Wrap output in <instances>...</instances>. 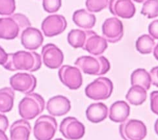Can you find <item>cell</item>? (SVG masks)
I'll list each match as a JSON object with an SVG mask.
<instances>
[{"label":"cell","mask_w":158,"mask_h":140,"mask_svg":"<svg viewBox=\"0 0 158 140\" xmlns=\"http://www.w3.org/2000/svg\"><path fill=\"white\" fill-rule=\"evenodd\" d=\"M41 66V56L39 53L20 50L9 53L8 59L3 67L9 71L26 70L32 72L39 70Z\"/></svg>","instance_id":"1"},{"label":"cell","mask_w":158,"mask_h":140,"mask_svg":"<svg viewBox=\"0 0 158 140\" xmlns=\"http://www.w3.org/2000/svg\"><path fill=\"white\" fill-rule=\"evenodd\" d=\"M31 26V23L29 18L21 13L0 18V39H15L21 35L24 29Z\"/></svg>","instance_id":"2"},{"label":"cell","mask_w":158,"mask_h":140,"mask_svg":"<svg viewBox=\"0 0 158 140\" xmlns=\"http://www.w3.org/2000/svg\"><path fill=\"white\" fill-rule=\"evenodd\" d=\"M74 64L85 74L94 76L104 75L111 68L108 59L102 56H83L78 57Z\"/></svg>","instance_id":"3"},{"label":"cell","mask_w":158,"mask_h":140,"mask_svg":"<svg viewBox=\"0 0 158 140\" xmlns=\"http://www.w3.org/2000/svg\"><path fill=\"white\" fill-rule=\"evenodd\" d=\"M45 100L37 93L27 94L18 104V112L26 120H31L41 114L44 110Z\"/></svg>","instance_id":"4"},{"label":"cell","mask_w":158,"mask_h":140,"mask_svg":"<svg viewBox=\"0 0 158 140\" xmlns=\"http://www.w3.org/2000/svg\"><path fill=\"white\" fill-rule=\"evenodd\" d=\"M113 84L107 78L100 77L89 83L85 89V93L89 99L94 100H103L111 96Z\"/></svg>","instance_id":"5"},{"label":"cell","mask_w":158,"mask_h":140,"mask_svg":"<svg viewBox=\"0 0 158 140\" xmlns=\"http://www.w3.org/2000/svg\"><path fill=\"white\" fill-rule=\"evenodd\" d=\"M57 129L56 118L50 115H41L35 123L33 134L36 140H52Z\"/></svg>","instance_id":"6"},{"label":"cell","mask_w":158,"mask_h":140,"mask_svg":"<svg viewBox=\"0 0 158 140\" xmlns=\"http://www.w3.org/2000/svg\"><path fill=\"white\" fill-rule=\"evenodd\" d=\"M119 132L124 140H143L147 135V129L141 121L129 119L119 126Z\"/></svg>","instance_id":"7"},{"label":"cell","mask_w":158,"mask_h":140,"mask_svg":"<svg viewBox=\"0 0 158 140\" xmlns=\"http://www.w3.org/2000/svg\"><path fill=\"white\" fill-rule=\"evenodd\" d=\"M58 75L60 82L71 90L78 89L82 86L81 72L76 66L63 65L59 69Z\"/></svg>","instance_id":"8"},{"label":"cell","mask_w":158,"mask_h":140,"mask_svg":"<svg viewBox=\"0 0 158 140\" xmlns=\"http://www.w3.org/2000/svg\"><path fill=\"white\" fill-rule=\"evenodd\" d=\"M59 131L67 139L77 140L82 138L85 133V127L74 117L64 118L60 124Z\"/></svg>","instance_id":"9"},{"label":"cell","mask_w":158,"mask_h":140,"mask_svg":"<svg viewBox=\"0 0 158 140\" xmlns=\"http://www.w3.org/2000/svg\"><path fill=\"white\" fill-rule=\"evenodd\" d=\"M104 38L111 43H116L123 39L124 26L122 21L116 17L109 18L102 25Z\"/></svg>","instance_id":"10"},{"label":"cell","mask_w":158,"mask_h":140,"mask_svg":"<svg viewBox=\"0 0 158 140\" xmlns=\"http://www.w3.org/2000/svg\"><path fill=\"white\" fill-rule=\"evenodd\" d=\"M10 85L15 91L24 94L33 93L36 87V78L28 73L18 72L10 78Z\"/></svg>","instance_id":"11"},{"label":"cell","mask_w":158,"mask_h":140,"mask_svg":"<svg viewBox=\"0 0 158 140\" xmlns=\"http://www.w3.org/2000/svg\"><path fill=\"white\" fill-rule=\"evenodd\" d=\"M67 27V22L64 16L59 15H52L47 16L43 20L41 29L44 35L52 37L61 34Z\"/></svg>","instance_id":"12"},{"label":"cell","mask_w":158,"mask_h":140,"mask_svg":"<svg viewBox=\"0 0 158 140\" xmlns=\"http://www.w3.org/2000/svg\"><path fill=\"white\" fill-rule=\"evenodd\" d=\"M42 62L48 68L59 69L64 61V54L59 48L53 44H47L42 47L41 51Z\"/></svg>","instance_id":"13"},{"label":"cell","mask_w":158,"mask_h":140,"mask_svg":"<svg viewBox=\"0 0 158 140\" xmlns=\"http://www.w3.org/2000/svg\"><path fill=\"white\" fill-rule=\"evenodd\" d=\"M108 47L107 41L93 31H87V39L83 50L95 56H99Z\"/></svg>","instance_id":"14"},{"label":"cell","mask_w":158,"mask_h":140,"mask_svg":"<svg viewBox=\"0 0 158 140\" xmlns=\"http://www.w3.org/2000/svg\"><path fill=\"white\" fill-rule=\"evenodd\" d=\"M21 44L28 50H36L40 48L44 42V36L39 29L28 27L20 35Z\"/></svg>","instance_id":"15"},{"label":"cell","mask_w":158,"mask_h":140,"mask_svg":"<svg viewBox=\"0 0 158 140\" xmlns=\"http://www.w3.org/2000/svg\"><path fill=\"white\" fill-rule=\"evenodd\" d=\"M109 9L114 16L130 19L135 15L136 9L131 0H111Z\"/></svg>","instance_id":"16"},{"label":"cell","mask_w":158,"mask_h":140,"mask_svg":"<svg viewBox=\"0 0 158 140\" xmlns=\"http://www.w3.org/2000/svg\"><path fill=\"white\" fill-rule=\"evenodd\" d=\"M71 109L70 100L63 95L52 97L46 104L48 112L54 117H60L67 114Z\"/></svg>","instance_id":"17"},{"label":"cell","mask_w":158,"mask_h":140,"mask_svg":"<svg viewBox=\"0 0 158 140\" xmlns=\"http://www.w3.org/2000/svg\"><path fill=\"white\" fill-rule=\"evenodd\" d=\"M31 131V125L27 120L16 121L10 128V140H29Z\"/></svg>","instance_id":"18"},{"label":"cell","mask_w":158,"mask_h":140,"mask_svg":"<svg viewBox=\"0 0 158 140\" xmlns=\"http://www.w3.org/2000/svg\"><path fill=\"white\" fill-rule=\"evenodd\" d=\"M130 113V107L127 102L118 100L114 102L109 109V117L114 123H123L127 120Z\"/></svg>","instance_id":"19"},{"label":"cell","mask_w":158,"mask_h":140,"mask_svg":"<svg viewBox=\"0 0 158 140\" xmlns=\"http://www.w3.org/2000/svg\"><path fill=\"white\" fill-rule=\"evenodd\" d=\"M72 20L77 27L89 30L94 27L96 18L94 15L89 13V11L82 9L74 12L72 16Z\"/></svg>","instance_id":"20"},{"label":"cell","mask_w":158,"mask_h":140,"mask_svg":"<svg viewBox=\"0 0 158 140\" xmlns=\"http://www.w3.org/2000/svg\"><path fill=\"white\" fill-rule=\"evenodd\" d=\"M108 115V108L102 102L93 103L89 106L86 110L87 119L93 123H98L104 121Z\"/></svg>","instance_id":"21"},{"label":"cell","mask_w":158,"mask_h":140,"mask_svg":"<svg viewBox=\"0 0 158 140\" xmlns=\"http://www.w3.org/2000/svg\"><path fill=\"white\" fill-rule=\"evenodd\" d=\"M15 90L10 87L0 89V112L7 113L12 110L14 106Z\"/></svg>","instance_id":"22"},{"label":"cell","mask_w":158,"mask_h":140,"mask_svg":"<svg viewBox=\"0 0 158 140\" xmlns=\"http://www.w3.org/2000/svg\"><path fill=\"white\" fill-rule=\"evenodd\" d=\"M131 86H139L147 91L152 84L150 74L144 69H137L131 75Z\"/></svg>","instance_id":"23"},{"label":"cell","mask_w":158,"mask_h":140,"mask_svg":"<svg viewBox=\"0 0 158 140\" xmlns=\"http://www.w3.org/2000/svg\"><path fill=\"white\" fill-rule=\"evenodd\" d=\"M147 98V90L139 86H133L126 95V99L131 104L139 106L143 104Z\"/></svg>","instance_id":"24"},{"label":"cell","mask_w":158,"mask_h":140,"mask_svg":"<svg viewBox=\"0 0 158 140\" xmlns=\"http://www.w3.org/2000/svg\"><path fill=\"white\" fill-rule=\"evenodd\" d=\"M156 42L150 35L144 34L137 39L135 47L137 50L141 54H149L154 51Z\"/></svg>","instance_id":"25"},{"label":"cell","mask_w":158,"mask_h":140,"mask_svg":"<svg viewBox=\"0 0 158 140\" xmlns=\"http://www.w3.org/2000/svg\"><path fill=\"white\" fill-rule=\"evenodd\" d=\"M87 39V31L81 29H72L68 34L69 44L74 48H83Z\"/></svg>","instance_id":"26"},{"label":"cell","mask_w":158,"mask_h":140,"mask_svg":"<svg viewBox=\"0 0 158 140\" xmlns=\"http://www.w3.org/2000/svg\"><path fill=\"white\" fill-rule=\"evenodd\" d=\"M141 13L148 19L158 16V0H147L144 2Z\"/></svg>","instance_id":"27"},{"label":"cell","mask_w":158,"mask_h":140,"mask_svg":"<svg viewBox=\"0 0 158 140\" xmlns=\"http://www.w3.org/2000/svg\"><path fill=\"white\" fill-rule=\"evenodd\" d=\"M111 0H86L85 5L90 13H98L107 7Z\"/></svg>","instance_id":"28"},{"label":"cell","mask_w":158,"mask_h":140,"mask_svg":"<svg viewBox=\"0 0 158 140\" xmlns=\"http://www.w3.org/2000/svg\"><path fill=\"white\" fill-rule=\"evenodd\" d=\"M15 10V0H0V15L11 16Z\"/></svg>","instance_id":"29"},{"label":"cell","mask_w":158,"mask_h":140,"mask_svg":"<svg viewBox=\"0 0 158 140\" xmlns=\"http://www.w3.org/2000/svg\"><path fill=\"white\" fill-rule=\"evenodd\" d=\"M62 5L61 0H43L42 6L44 10L48 13H55L60 9Z\"/></svg>","instance_id":"30"},{"label":"cell","mask_w":158,"mask_h":140,"mask_svg":"<svg viewBox=\"0 0 158 140\" xmlns=\"http://www.w3.org/2000/svg\"><path fill=\"white\" fill-rule=\"evenodd\" d=\"M150 108L152 112L158 115V91L150 93Z\"/></svg>","instance_id":"31"},{"label":"cell","mask_w":158,"mask_h":140,"mask_svg":"<svg viewBox=\"0 0 158 140\" xmlns=\"http://www.w3.org/2000/svg\"><path fill=\"white\" fill-rule=\"evenodd\" d=\"M148 32L152 37L158 40V20H155L149 24Z\"/></svg>","instance_id":"32"},{"label":"cell","mask_w":158,"mask_h":140,"mask_svg":"<svg viewBox=\"0 0 158 140\" xmlns=\"http://www.w3.org/2000/svg\"><path fill=\"white\" fill-rule=\"evenodd\" d=\"M150 74L151 76L152 84L158 87V66L151 69Z\"/></svg>","instance_id":"33"},{"label":"cell","mask_w":158,"mask_h":140,"mask_svg":"<svg viewBox=\"0 0 158 140\" xmlns=\"http://www.w3.org/2000/svg\"><path fill=\"white\" fill-rule=\"evenodd\" d=\"M9 126L8 118L5 115L0 113V130L5 132L7 130Z\"/></svg>","instance_id":"34"},{"label":"cell","mask_w":158,"mask_h":140,"mask_svg":"<svg viewBox=\"0 0 158 140\" xmlns=\"http://www.w3.org/2000/svg\"><path fill=\"white\" fill-rule=\"evenodd\" d=\"M9 53H6L3 48L0 46V65H4L8 59Z\"/></svg>","instance_id":"35"},{"label":"cell","mask_w":158,"mask_h":140,"mask_svg":"<svg viewBox=\"0 0 158 140\" xmlns=\"http://www.w3.org/2000/svg\"><path fill=\"white\" fill-rule=\"evenodd\" d=\"M0 140H9L8 137L5 134V132L0 130Z\"/></svg>","instance_id":"36"},{"label":"cell","mask_w":158,"mask_h":140,"mask_svg":"<svg viewBox=\"0 0 158 140\" xmlns=\"http://www.w3.org/2000/svg\"><path fill=\"white\" fill-rule=\"evenodd\" d=\"M154 56L158 61V43L154 47Z\"/></svg>","instance_id":"37"},{"label":"cell","mask_w":158,"mask_h":140,"mask_svg":"<svg viewBox=\"0 0 158 140\" xmlns=\"http://www.w3.org/2000/svg\"><path fill=\"white\" fill-rule=\"evenodd\" d=\"M154 129H155V132L157 134V135L158 136V119L156 120V123L154 125Z\"/></svg>","instance_id":"38"},{"label":"cell","mask_w":158,"mask_h":140,"mask_svg":"<svg viewBox=\"0 0 158 140\" xmlns=\"http://www.w3.org/2000/svg\"><path fill=\"white\" fill-rule=\"evenodd\" d=\"M133 1L137 2V3H143V2H146L147 0H133Z\"/></svg>","instance_id":"39"},{"label":"cell","mask_w":158,"mask_h":140,"mask_svg":"<svg viewBox=\"0 0 158 140\" xmlns=\"http://www.w3.org/2000/svg\"><path fill=\"white\" fill-rule=\"evenodd\" d=\"M55 140H64V139H63L61 138H57V139H56Z\"/></svg>","instance_id":"40"}]
</instances>
